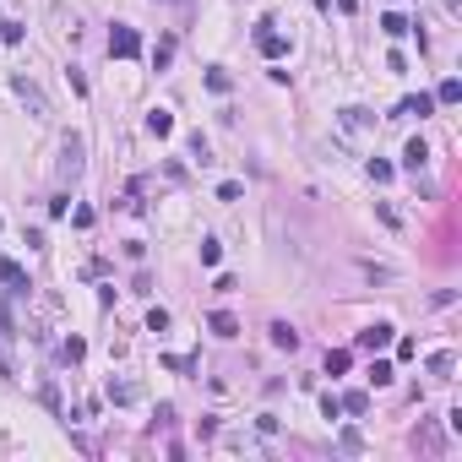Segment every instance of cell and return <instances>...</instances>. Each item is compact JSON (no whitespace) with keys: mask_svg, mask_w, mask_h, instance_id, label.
Returning <instances> with one entry per match:
<instances>
[{"mask_svg":"<svg viewBox=\"0 0 462 462\" xmlns=\"http://www.w3.org/2000/svg\"><path fill=\"white\" fill-rule=\"evenodd\" d=\"M370 180H376V185L391 180V163H386V158H370Z\"/></svg>","mask_w":462,"mask_h":462,"instance_id":"obj_24","label":"cell"},{"mask_svg":"<svg viewBox=\"0 0 462 462\" xmlns=\"http://www.w3.org/2000/svg\"><path fill=\"white\" fill-rule=\"evenodd\" d=\"M11 87H16V93H22V98H27V104H33L38 114H44V98H38V87H33L27 77H11Z\"/></svg>","mask_w":462,"mask_h":462,"instance_id":"obj_14","label":"cell"},{"mask_svg":"<svg viewBox=\"0 0 462 462\" xmlns=\"http://www.w3.org/2000/svg\"><path fill=\"white\" fill-rule=\"evenodd\" d=\"M452 370H457V354H446V348L430 354V376H435V381H452Z\"/></svg>","mask_w":462,"mask_h":462,"instance_id":"obj_9","label":"cell"},{"mask_svg":"<svg viewBox=\"0 0 462 462\" xmlns=\"http://www.w3.org/2000/svg\"><path fill=\"white\" fill-rule=\"evenodd\" d=\"M430 109H435V98H430V93H413V98L397 104V120H424Z\"/></svg>","mask_w":462,"mask_h":462,"instance_id":"obj_4","label":"cell"},{"mask_svg":"<svg viewBox=\"0 0 462 462\" xmlns=\"http://www.w3.org/2000/svg\"><path fill=\"white\" fill-rule=\"evenodd\" d=\"M109 402H120V408L136 402V386H131V381H109Z\"/></svg>","mask_w":462,"mask_h":462,"instance_id":"obj_15","label":"cell"},{"mask_svg":"<svg viewBox=\"0 0 462 462\" xmlns=\"http://www.w3.org/2000/svg\"><path fill=\"white\" fill-rule=\"evenodd\" d=\"M424 163H430V147H424V142H419V136H413V142H408V147H402V169H413V174H419V169H424Z\"/></svg>","mask_w":462,"mask_h":462,"instance_id":"obj_7","label":"cell"},{"mask_svg":"<svg viewBox=\"0 0 462 462\" xmlns=\"http://www.w3.org/2000/svg\"><path fill=\"white\" fill-rule=\"evenodd\" d=\"M109 55H114V60H136V55H142V33L125 27V22H114V33H109Z\"/></svg>","mask_w":462,"mask_h":462,"instance_id":"obj_1","label":"cell"},{"mask_svg":"<svg viewBox=\"0 0 462 462\" xmlns=\"http://www.w3.org/2000/svg\"><path fill=\"white\" fill-rule=\"evenodd\" d=\"M147 131H153V136H174V114H169V109H153V114H147Z\"/></svg>","mask_w":462,"mask_h":462,"instance_id":"obj_11","label":"cell"},{"mask_svg":"<svg viewBox=\"0 0 462 462\" xmlns=\"http://www.w3.org/2000/svg\"><path fill=\"white\" fill-rule=\"evenodd\" d=\"M381 27H386V38H402V33H408V22H402L397 11H386V16H381Z\"/></svg>","mask_w":462,"mask_h":462,"instance_id":"obj_20","label":"cell"},{"mask_svg":"<svg viewBox=\"0 0 462 462\" xmlns=\"http://www.w3.org/2000/svg\"><path fill=\"white\" fill-rule=\"evenodd\" d=\"M207 326H212L218 337H239V321H234L229 310H212V315H207Z\"/></svg>","mask_w":462,"mask_h":462,"instance_id":"obj_10","label":"cell"},{"mask_svg":"<svg viewBox=\"0 0 462 462\" xmlns=\"http://www.w3.org/2000/svg\"><path fill=\"white\" fill-rule=\"evenodd\" d=\"M337 402H343V413H354V419H359V413H370V397H365V391H343Z\"/></svg>","mask_w":462,"mask_h":462,"instance_id":"obj_12","label":"cell"},{"mask_svg":"<svg viewBox=\"0 0 462 462\" xmlns=\"http://www.w3.org/2000/svg\"><path fill=\"white\" fill-rule=\"evenodd\" d=\"M169 60H174V38H158V49H153V66H158V71H163Z\"/></svg>","mask_w":462,"mask_h":462,"instance_id":"obj_21","label":"cell"},{"mask_svg":"<svg viewBox=\"0 0 462 462\" xmlns=\"http://www.w3.org/2000/svg\"><path fill=\"white\" fill-rule=\"evenodd\" d=\"M457 98H462V82L457 77H446L441 87H435V104H457Z\"/></svg>","mask_w":462,"mask_h":462,"instance_id":"obj_16","label":"cell"},{"mask_svg":"<svg viewBox=\"0 0 462 462\" xmlns=\"http://www.w3.org/2000/svg\"><path fill=\"white\" fill-rule=\"evenodd\" d=\"M218 256H223V245L218 239H202V267H218Z\"/></svg>","mask_w":462,"mask_h":462,"instance_id":"obj_22","label":"cell"},{"mask_svg":"<svg viewBox=\"0 0 462 462\" xmlns=\"http://www.w3.org/2000/svg\"><path fill=\"white\" fill-rule=\"evenodd\" d=\"M163 365H169V370H180V376H185V370H196V359H185V354H169Z\"/></svg>","mask_w":462,"mask_h":462,"instance_id":"obj_29","label":"cell"},{"mask_svg":"<svg viewBox=\"0 0 462 462\" xmlns=\"http://www.w3.org/2000/svg\"><path fill=\"white\" fill-rule=\"evenodd\" d=\"M391 332H397L391 321H376V326H365V332H359V348H370V354H376V348H386V343H391Z\"/></svg>","mask_w":462,"mask_h":462,"instance_id":"obj_5","label":"cell"},{"mask_svg":"<svg viewBox=\"0 0 462 462\" xmlns=\"http://www.w3.org/2000/svg\"><path fill=\"white\" fill-rule=\"evenodd\" d=\"M370 381H376V386H391V365H386V359H376V365H370Z\"/></svg>","mask_w":462,"mask_h":462,"instance_id":"obj_25","label":"cell"},{"mask_svg":"<svg viewBox=\"0 0 462 462\" xmlns=\"http://www.w3.org/2000/svg\"><path fill=\"white\" fill-rule=\"evenodd\" d=\"M82 174V136H66L60 147V180H77Z\"/></svg>","mask_w":462,"mask_h":462,"instance_id":"obj_3","label":"cell"},{"mask_svg":"<svg viewBox=\"0 0 462 462\" xmlns=\"http://www.w3.org/2000/svg\"><path fill=\"white\" fill-rule=\"evenodd\" d=\"M337 446L354 457V452H365V435H359V430H343V441H337Z\"/></svg>","mask_w":462,"mask_h":462,"instance_id":"obj_23","label":"cell"},{"mask_svg":"<svg viewBox=\"0 0 462 462\" xmlns=\"http://www.w3.org/2000/svg\"><path fill=\"white\" fill-rule=\"evenodd\" d=\"M267 332H272V343H278V348H289V354H294V348H300V332H294V326H289V321H272V326H267Z\"/></svg>","mask_w":462,"mask_h":462,"instance_id":"obj_8","label":"cell"},{"mask_svg":"<svg viewBox=\"0 0 462 462\" xmlns=\"http://www.w3.org/2000/svg\"><path fill=\"white\" fill-rule=\"evenodd\" d=\"M207 87H212V93H229V87H234V77L223 71V66H212V71H207Z\"/></svg>","mask_w":462,"mask_h":462,"instance_id":"obj_17","label":"cell"},{"mask_svg":"<svg viewBox=\"0 0 462 462\" xmlns=\"http://www.w3.org/2000/svg\"><path fill=\"white\" fill-rule=\"evenodd\" d=\"M60 354H66V359H71V365H77L82 354H87V343H82V337H66V348H60Z\"/></svg>","mask_w":462,"mask_h":462,"instance_id":"obj_28","label":"cell"},{"mask_svg":"<svg viewBox=\"0 0 462 462\" xmlns=\"http://www.w3.org/2000/svg\"><path fill=\"white\" fill-rule=\"evenodd\" d=\"M343 370H348V348H332L326 354V376H343Z\"/></svg>","mask_w":462,"mask_h":462,"instance_id":"obj_19","label":"cell"},{"mask_svg":"<svg viewBox=\"0 0 462 462\" xmlns=\"http://www.w3.org/2000/svg\"><path fill=\"white\" fill-rule=\"evenodd\" d=\"M413 441H419V446H424L430 457L441 452V430H435V424H419V435H413Z\"/></svg>","mask_w":462,"mask_h":462,"instance_id":"obj_13","label":"cell"},{"mask_svg":"<svg viewBox=\"0 0 462 462\" xmlns=\"http://www.w3.org/2000/svg\"><path fill=\"white\" fill-rule=\"evenodd\" d=\"M147 332H169V310H147Z\"/></svg>","mask_w":462,"mask_h":462,"instance_id":"obj_27","label":"cell"},{"mask_svg":"<svg viewBox=\"0 0 462 462\" xmlns=\"http://www.w3.org/2000/svg\"><path fill=\"white\" fill-rule=\"evenodd\" d=\"M239 196H245V191H239L234 180H223V185H218V202H239Z\"/></svg>","mask_w":462,"mask_h":462,"instance_id":"obj_30","label":"cell"},{"mask_svg":"<svg viewBox=\"0 0 462 462\" xmlns=\"http://www.w3.org/2000/svg\"><path fill=\"white\" fill-rule=\"evenodd\" d=\"M343 125H348V131H365V125H370V109H343Z\"/></svg>","mask_w":462,"mask_h":462,"instance_id":"obj_18","label":"cell"},{"mask_svg":"<svg viewBox=\"0 0 462 462\" xmlns=\"http://www.w3.org/2000/svg\"><path fill=\"white\" fill-rule=\"evenodd\" d=\"M0 283H5L11 294H27V272H22L11 256H0Z\"/></svg>","mask_w":462,"mask_h":462,"instance_id":"obj_6","label":"cell"},{"mask_svg":"<svg viewBox=\"0 0 462 462\" xmlns=\"http://www.w3.org/2000/svg\"><path fill=\"white\" fill-rule=\"evenodd\" d=\"M256 49H261L267 60H278V55H289V38H283V33H272V22H261V33H256Z\"/></svg>","mask_w":462,"mask_h":462,"instance_id":"obj_2","label":"cell"},{"mask_svg":"<svg viewBox=\"0 0 462 462\" xmlns=\"http://www.w3.org/2000/svg\"><path fill=\"white\" fill-rule=\"evenodd\" d=\"M0 44H22V22H0Z\"/></svg>","mask_w":462,"mask_h":462,"instance_id":"obj_26","label":"cell"}]
</instances>
